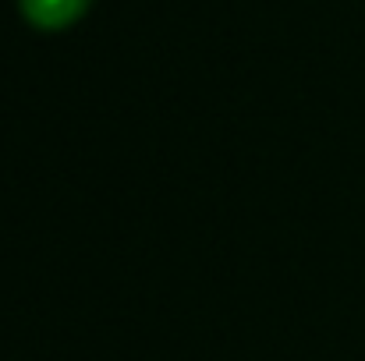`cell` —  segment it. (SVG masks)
<instances>
[{"instance_id":"6da1fadb","label":"cell","mask_w":365,"mask_h":361,"mask_svg":"<svg viewBox=\"0 0 365 361\" xmlns=\"http://www.w3.org/2000/svg\"><path fill=\"white\" fill-rule=\"evenodd\" d=\"M18 4H21V14L32 25H39V28H64L75 18H82L93 0H18Z\"/></svg>"}]
</instances>
